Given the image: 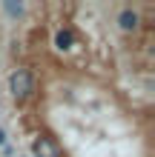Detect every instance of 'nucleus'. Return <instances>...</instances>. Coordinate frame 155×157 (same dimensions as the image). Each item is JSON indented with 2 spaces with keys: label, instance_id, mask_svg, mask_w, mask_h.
<instances>
[{
  "label": "nucleus",
  "instance_id": "3",
  "mask_svg": "<svg viewBox=\"0 0 155 157\" xmlns=\"http://www.w3.org/2000/svg\"><path fill=\"white\" fill-rule=\"evenodd\" d=\"M32 157H60V149L49 137H35L32 140Z\"/></svg>",
  "mask_w": 155,
  "mask_h": 157
},
{
  "label": "nucleus",
  "instance_id": "2",
  "mask_svg": "<svg viewBox=\"0 0 155 157\" xmlns=\"http://www.w3.org/2000/svg\"><path fill=\"white\" fill-rule=\"evenodd\" d=\"M115 23H118V29H121L124 34H135V32L141 29V12L132 9V6H124L121 12H118Z\"/></svg>",
  "mask_w": 155,
  "mask_h": 157
},
{
  "label": "nucleus",
  "instance_id": "6",
  "mask_svg": "<svg viewBox=\"0 0 155 157\" xmlns=\"http://www.w3.org/2000/svg\"><path fill=\"white\" fill-rule=\"evenodd\" d=\"M0 146H6V128H0Z\"/></svg>",
  "mask_w": 155,
  "mask_h": 157
},
{
  "label": "nucleus",
  "instance_id": "5",
  "mask_svg": "<svg viewBox=\"0 0 155 157\" xmlns=\"http://www.w3.org/2000/svg\"><path fill=\"white\" fill-rule=\"evenodd\" d=\"M3 12L12 14V17H20V14L26 12V6H23V3H3Z\"/></svg>",
  "mask_w": 155,
  "mask_h": 157
},
{
  "label": "nucleus",
  "instance_id": "4",
  "mask_svg": "<svg viewBox=\"0 0 155 157\" xmlns=\"http://www.w3.org/2000/svg\"><path fill=\"white\" fill-rule=\"evenodd\" d=\"M75 46V32L72 29H58L55 32V49L58 52H69Z\"/></svg>",
  "mask_w": 155,
  "mask_h": 157
},
{
  "label": "nucleus",
  "instance_id": "1",
  "mask_svg": "<svg viewBox=\"0 0 155 157\" xmlns=\"http://www.w3.org/2000/svg\"><path fill=\"white\" fill-rule=\"evenodd\" d=\"M6 86H9V94H12V100H17V103H26V100L35 97V91H38V80H35L32 69L17 66V69H12V75H9Z\"/></svg>",
  "mask_w": 155,
  "mask_h": 157
}]
</instances>
